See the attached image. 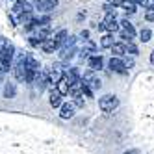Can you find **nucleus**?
I'll return each instance as SVG.
<instances>
[{"label":"nucleus","instance_id":"nucleus-1","mask_svg":"<svg viewBox=\"0 0 154 154\" xmlns=\"http://www.w3.org/2000/svg\"><path fill=\"white\" fill-rule=\"evenodd\" d=\"M117 106H119V98L115 95H104V97L98 98V108H100L104 113H112Z\"/></svg>","mask_w":154,"mask_h":154},{"label":"nucleus","instance_id":"nucleus-2","mask_svg":"<svg viewBox=\"0 0 154 154\" xmlns=\"http://www.w3.org/2000/svg\"><path fill=\"white\" fill-rule=\"evenodd\" d=\"M121 26H123V34H121V39L126 41V43H130L132 39H134V35H136V28L132 26V23H130L128 19H123V20H121Z\"/></svg>","mask_w":154,"mask_h":154},{"label":"nucleus","instance_id":"nucleus-3","mask_svg":"<svg viewBox=\"0 0 154 154\" xmlns=\"http://www.w3.org/2000/svg\"><path fill=\"white\" fill-rule=\"evenodd\" d=\"M82 82L85 84V85H89L91 89H98L102 84H100V78L95 74V71H87L84 76H82Z\"/></svg>","mask_w":154,"mask_h":154},{"label":"nucleus","instance_id":"nucleus-4","mask_svg":"<svg viewBox=\"0 0 154 154\" xmlns=\"http://www.w3.org/2000/svg\"><path fill=\"white\" fill-rule=\"evenodd\" d=\"M34 85H35V89H37L39 93L45 91V89H47V85H50V80H48V71L39 72V74H37V78H35V82H34Z\"/></svg>","mask_w":154,"mask_h":154},{"label":"nucleus","instance_id":"nucleus-5","mask_svg":"<svg viewBox=\"0 0 154 154\" xmlns=\"http://www.w3.org/2000/svg\"><path fill=\"white\" fill-rule=\"evenodd\" d=\"M15 58H17V54H15V47L11 45V43H9V45L6 47V50L0 54V61L11 67V63H13V60H15Z\"/></svg>","mask_w":154,"mask_h":154},{"label":"nucleus","instance_id":"nucleus-6","mask_svg":"<svg viewBox=\"0 0 154 154\" xmlns=\"http://www.w3.org/2000/svg\"><path fill=\"white\" fill-rule=\"evenodd\" d=\"M108 67L112 69L113 72H119V74H126V65H125V60H121V58H113L108 61Z\"/></svg>","mask_w":154,"mask_h":154},{"label":"nucleus","instance_id":"nucleus-7","mask_svg":"<svg viewBox=\"0 0 154 154\" xmlns=\"http://www.w3.org/2000/svg\"><path fill=\"white\" fill-rule=\"evenodd\" d=\"M63 76H65V71H61L60 67H52L48 71V80H50V85L54 87V84H60L63 80Z\"/></svg>","mask_w":154,"mask_h":154},{"label":"nucleus","instance_id":"nucleus-8","mask_svg":"<svg viewBox=\"0 0 154 154\" xmlns=\"http://www.w3.org/2000/svg\"><path fill=\"white\" fill-rule=\"evenodd\" d=\"M87 65H89V71L98 72V71L104 67V58L98 56V54H95V56H91L89 60H87Z\"/></svg>","mask_w":154,"mask_h":154},{"label":"nucleus","instance_id":"nucleus-9","mask_svg":"<svg viewBox=\"0 0 154 154\" xmlns=\"http://www.w3.org/2000/svg\"><path fill=\"white\" fill-rule=\"evenodd\" d=\"M61 97H63V95L56 89V87H52V91H50V106H52V108H61V106H63Z\"/></svg>","mask_w":154,"mask_h":154},{"label":"nucleus","instance_id":"nucleus-10","mask_svg":"<svg viewBox=\"0 0 154 154\" xmlns=\"http://www.w3.org/2000/svg\"><path fill=\"white\" fill-rule=\"evenodd\" d=\"M102 23H104V26H106L108 32H115V30H119V26H121L117 20H115V15H106V19L102 20Z\"/></svg>","mask_w":154,"mask_h":154},{"label":"nucleus","instance_id":"nucleus-11","mask_svg":"<svg viewBox=\"0 0 154 154\" xmlns=\"http://www.w3.org/2000/svg\"><path fill=\"white\" fill-rule=\"evenodd\" d=\"M74 52H76V47H63L60 50V60L61 61H69L74 56Z\"/></svg>","mask_w":154,"mask_h":154},{"label":"nucleus","instance_id":"nucleus-12","mask_svg":"<svg viewBox=\"0 0 154 154\" xmlns=\"http://www.w3.org/2000/svg\"><path fill=\"white\" fill-rule=\"evenodd\" d=\"M74 115V104H63L60 108V117L61 119H71Z\"/></svg>","mask_w":154,"mask_h":154},{"label":"nucleus","instance_id":"nucleus-13","mask_svg":"<svg viewBox=\"0 0 154 154\" xmlns=\"http://www.w3.org/2000/svg\"><path fill=\"white\" fill-rule=\"evenodd\" d=\"M41 48L43 50H45V52H54V50H56V48H60L58 47V43H56V39H54V37H48V39H45V41H43V45H41Z\"/></svg>","mask_w":154,"mask_h":154},{"label":"nucleus","instance_id":"nucleus-14","mask_svg":"<svg viewBox=\"0 0 154 154\" xmlns=\"http://www.w3.org/2000/svg\"><path fill=\"white\" fill-rule=\"evenodd\" d=\"M54 39H56L58 47H60V48H63V47H65V43H67V39H69L67 30H60V32H56V35H54Z\"/></svg>","mask_w":154,"mask_h":154},{"label":"nucleus","instance_id":"nucleus-15","mask_svg":"<svg viewBox=\"0 0 154 154\" xmlns=\"http://www.w3.org/2000/svg\"><path fill=\"white\" fill-rule=\"evenodd\" d=\"M112 52H113V58H123L126 54V45L125 43H115L112 47Z\"/></svg>","mask_w":154,"mask_h":154},{"label":"nucleus","instance_id":"nucleus-16","mask_svg":"<svg viewBox=\"0 0 154 154\" xmlns=\"http://www.w3.org/2000/svg\"><path fill=\"white\" fill-rule=\"evenodd\" d=\"M26 67L32 69V71H35V72H41V65H39V61L32 56V54H28V58H26Z\"/></svg>","mask_w":154,"mask_h":154},{"label":"nucleus","instance_id":"nucleus-17","mask_svg":"<svg viewBox=\"0 0 154 154\" xmlns=\"http://www.w3.org/2000/svg\"><path fill=\"white\" fill-rule=\"evenodd\" d=\"M34 13H32V11H23V13H20L19 15V20H20V24H32V23H34Z\"/></svg>","mask_w":154,"mask_h":154},{"label":"nucleus","instance_id":"nucleus-18","mask_svg":"<svg viewBox=\"0 0 154 154\" xmlns=\"http://www.w3.org/2000/svg\"><path fill=\"white\" fill-rule=\"evenodd\" d=\"M58 4H60V0H45V2H43V6H41V9L43 11H52L54 8H58Z\"/></svg>","mask_w":154,"mask_h":154},{"label":"nucleus","instance_id":"nucleus-19","mask_svg":"<svg viewBox=\"0 0 154 154\" xmlns=\"http://www.w3.org/2000/svg\"><path fill=\"white\" fill-rule=\"evenodd\" d=\"M15 95H17L15 84H6V87H4V97H6V98H13Z\"/></svg>","mask_w":154,"mask_h":154},{"label":"nucleus","instance_id":"nucleus-20","mask_svg":"<svg viewBox=\"0 0 154 154\" xmlns=\"http://www.w3.org/2000/svg\"><path fill=\"white\" fill-rule=\"evenodd\" d=\"M56 89L61 93V95H69V89H71V85H69V82L65 80V76H63V80L56 85Z\"/></svg>","mask_w":154,"mask_h":154},{"label":"nucleus","instance_id":"nucleus-21","mask_svg":"<svg viewBox=\"0 0 154 154\" xmlns=\"http://www.w3.org/2000/svg\"><path fill=\"white\" fill-rule=\"evenodd\" d=\"M113 45H115L113 35H104V37L100 39V47H104V48H112Z\"/></svg>","mask_w":154,"mask_h":154},{"label":"nucleus","instance_id":"nucleus-22","mask_svg":"<svg viewBox=\"0 0 154 154\" xmlns=\"http://www.w3.org/2000/svg\"><path fill=\"white\" fill-rule=\"evenodd\" d=\"M121 8L126 9L128 13H136V4L130 2V0H121Z\"/></svg>","mask_w":154,"mask_h":154},{"label":"nucleus","instance_id":"nucleus-23","mask_svg":"<svg viewBox=\"0 0 154 154\" xmlns=\"http://www.w3.org/2000/svg\"><path fill=\"white\" fill-rule=\"evenodd\" d=\"M85 52H89V54H93V56H95V50H97V47H95V43L93 41H89V39H87V41H84V47H82Z\"/></svg>","mask_w":154,"mask_h":154},{"label":"nucleus","instance_id":"nucleus-24","mask_svg":"<svg viewBox=\"0 0 154 154\" xmlns=\"http://www.w3.org/2000/svg\"><path fill=\"white\" fill-rule=\"evenodd\" d=\"M125 45H126V54H130V56H136V54L139 52V50H137V47H136L132 41H130V43H125Z\"/></svg>","mask_w":154,"mask_h":154},{"label":"nucleus","instance_id":"nucleus-25","mask_svg":"<svg viewBox=\"0 0 154 154\" xmlns=\"http://www.w3.org/2000/svg\"><path fill=\"white\" fill-rule=\"evenodd\" d=\"M150 35H152V34H150V30H147V28H145V30H141V34H139V37H141L143 43L150 41Z\"/></svg>","mask_w":154,"mask_h":154},{"label":"nucleus","instance_id":"nucleus-26","mask_svg":"<svg viewBox=\"0 0 154 154\" xmlns=\"http://www.w3.org/2000/svg\"><path fill=\"white\" fill-rule=\"evenodd\" d=\"M104 11H106L108 15H115V4L106 2V4H104Z\"/></svg>","mask_w":154,"mask_h":154},{"label":"nucleus","instance_id":"nucleus-27","mask_svg":"<svg viewBox=\"0 0 154 154\" xmlns=\"http://www.w3.org/2000/svg\"><path fill=\"white\" fill-rule=\"evenodd\" d=\"M28 43H30L32 47H41V45H43V39H41V37H30Z\"/></svg>","mask_w":154,"mask_h":154},{"label":"nucleus","instance_id":"nucleus-28","mask_svg":"<svg viewBox=\"0 0 154 154\" xmlns=\"http://www.w3.org/2000/svg\"><path fill=\"white\" fill-rule=\"evenodd\" d=\"M145 19L149 20V23H154V11H150V9H147V13H145Z\"/></svg>","mask_w":154,"mask_h":154},{"label":"nucleus","instance_id":"nucleus-29","mask_svg":"<svg viewBox=\"0 0 154 154\" xmlns=\"http://www.w3.org/2000/svg\"><path fill=\"white\" fill-rule=\"evenodd\" d=\"M74 108H84V98H82V97L74 100Z\"/></svg>","mask_w":154,"mask_h":154},{"label":"nucleus","instance_id":"nucleus-30","mask_svg":"<svg viewBox=\"0 0 154 154\" xmlns=\"http://www.w3.org/2000/svg\"><path fill=\"white\" fill-rule=\"evenodd\" d=\"M125 65H126V69H132V67H134V60H132V58H126V60H125Z\"/></svg>","mask_w":154,"mask_h":154},{"label":"nucleus","instance_id":"nucleus-31","mask_svg":"<svg viewBox=\"0 0 154 154\" xmlns=\"http://www.w3.org/2000/svg\"><path fill=\"white\" fill-rule=\"evenodd\" d=\"M80 37H82L84 41H87V37H89V32H87V30H82V34H80Z\"/></svg>","mask_w":154,"mask_h":154},{"label":"nucleus","instance_id":"nucleus-32","mask_svg":"<svg viewBox=\"0 0 154 154\" xmlns=\"http://www.w3.org/2000/svg\"><path fill=\"white\" fill-rule=\"evenodd\" d=\"M125 154H139V150H137V149H130V150H126Z\"/></svg>","mask_w":154,"mask_h":154},{"label":"nucleus","instance_id":"nucleus-33","mask_svg":"<svg viewBox=\"0 0 154 154\" xmlns=\"http://www.w3.org/2000/svg\"><path fill=\"white\" fill-rule=\"evenodd\" d=\"M109 4H115V6H121V0H108Z\"/></svg>","mask_w":154,"mask_h":154},{"label":"nucleus","instance_id":"nucleus-34","mask_svg":"<svg viewBox=\"0 0 154 154\" xmlns=\"http://www.w3.org/2000/svg\"><path fill=\"white\" fill-rule=\"evenodd\" d=\"M150 63L154 65V50H152V54H150Z\"/></svg>","mask_w":154,"mask_h":154},{"label":"nucleus","instance_id":"nucleus-35","mask_svg":"<svg viewBox=\"0 0 154 154\" xmlns=\"http://www.w3.org/2000/svg\"><path fill=\"white\" fill-rule=\"evenodd\" d=\"M147 9H150V11H154V4H150V6H149Z\"/></svg>","mask_w":154,"mask_h":154}]
</instances>
